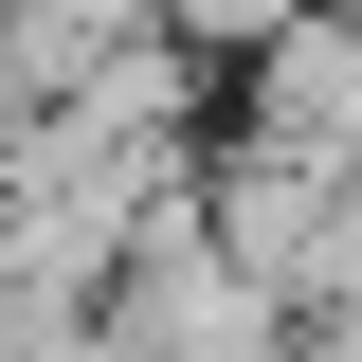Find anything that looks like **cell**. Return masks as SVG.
<instances>
[{
  "label": "cell",
  "mask_w": 362,
  "mask_h": 362,
  "mask_svg": "<svg viewBox=\"0 0 362 362\" xmlns=\"http://www.w3.org/2000/svg\"><path fill=\"white\" fill-rule=\"evenodd\" d=\"M90 344H127V362H272L290 344V290H254V272L199 235V199H163V218L127 235V254L90 272Z\"/></svg>",
  "instance_id": "obj_1"
},
{
  "label": "cell",
  "mask_w": 362,
  "mask_h": 362,
  "mask_svg": "<svg viewBox=\"0 0 362 362\" xmlns=\"http://www.w3.org/2000/svg\"><path fill=\"white\" fill-rule=\"evenodd\" d=\"M218 109L272 127V145H308V163H344L362 145V0H290V18L218 73Z\"/></svg>",
  "instance_id": "obj_2"
}]
</instances>
